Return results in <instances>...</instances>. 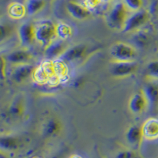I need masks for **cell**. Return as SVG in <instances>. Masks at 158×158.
Here are the masks:
<instances>
[{
  "label": "cell",
  "instance_id": "obj_1",
  "mask_svg": "<svg viewBox=\"0 0 158 158\" xmlns=\"http://www.w3.org/2000/svg\"><path fill=\"white\" fill-rule=\"evenodd\" d=\"M127 17L128 10L123 2H115L107 14L106 22L111 29L122 30Z\"/></svg>",
  "mask_w": 158,
  "mask_h": 158
},
{
  "label": "cell",
  "instance_id": "obj_2",
  "mask_svg": "<svg viewBox=\"0 0 158 158\" xmlns=\"http://www.w3.org/2000/svg\"><path fill=\"white\" fill-rule=\"evenodd\" d=\"M56 37V24L51 20H43L35 25V39L45 48Z\"/></svg>",
  "mask_w": 158,
  "mask_h": 158
},
{
  "label": "cell",
  "instance_id": "obj_3",
  "mask_svg": "<svg viewBox=\"0 0 158 158\" xmlns=\"http://www.w3.org/2000/svg\"><path fill=\"white\" fill-rule=\"evenodd\" d=\"M110 56L113 61L130 62L135 61L137 51L129 44L118 41L114 44L110 48Z\"/></svg>",
  "mask_w": 158,
  "mask_h": 158
},
{
  "label": "cell",
  "instance_id": "obj_4",
  "mask_svg": "<svg viewBox=\"0 0 158 158\" xmlns=\"http://www.w3.org/2000/svg\"><path fill=\"white\" fill-rule=\"evenodd\" d=\"M150 14L146 10L135 11L128 15L122 31L123 32H132L142 28L149 21Z\"/></svg>",
  "mask_w": 158,
  "mask_h": 158
},
{
  "label": "cell",
  "instance_id": "obj_5",
  "mask_svg": "<svg viewBox=\"0 0 158 158\" xmlns=\"http://www.w3.org/2000/svg\"><path fill=\"white\" fill-rule=\"evenodd\" d=\"M138 69V63L135 61H113L110 67V73L115 77H125L134 74Z\"/></svg>",
  "mask_w": 158,
  "mask_h": 158
},
{
  "label": "cell",
  "instance_id": "obj_6",
  "mask_svg": "<svg viewBox=\"0 0 158 158\" xmlns=\"http://www.w3.org/2000/svg\"><path fill=\"white\" fill-rule=\"evenodd\" d=\"M18 39L23 48L29 47L32 44L35 39V25L31 22L22 24L18 30Z\"/></svg>",
  "mask_w": 158,
  "mask_h": 158
},
{
  "label": "cell",
  "instance_id": "obj_7",
  "mask_svg": "<svg viewBox=\"0 0 158 158\" xmlns=\"http://www.w3.org/2000/svg\"><path fill=\"white\" fill-rule=\"evenodd\" d=\"M87 53V47L84 44H77L68 48L60 56L63 62H74L82 59Z\"/></svg>",
  "mask_w": 158,
  "mask_h": 158
},
{
  "label": "cell",
  "instance_id": "obj_8",
  "mask_svg": "<svg viewBox=\"0 0 158 158\" xmlns=\"http://www.w3.org/2000/svg\"><path fill=\"white\" fill-rule=\"evenodd\" d=\"M35 67L32 64L25 63L15 66L13 70L12 78L17 83H22L33 75Z\"/></svg>",
  "mask_w": 158,
  "mask_h": 158
},
{
  "label": "cell",
  "instance_id": "obj_9",
  "mask_svg": "<svg viewBox=\"0 0 158 158\" xmlns=\"http://www.w3.org/2000/svg\"><path fill=\"white\" fill-rule=\"evenodd\" d=\"M32 58V55L29 51L25 49H19V50L13 51L8 53L5 59L6 62L14 66H18V65L29 63Z\"/></svg>",
  "mask_w": 158,
  "mask_h": 158
},
{
  "label": "cell",
  "instance_id": "obj_10",
  "mask_svg": "<svg viewBox=\"0 0 158 158\" xmlns=\"http://www.w3.org/2000/svg\"><path fill=\"white\" fill-rule=\"evenodd\" d=\"M147 107V101L142 92L133 94L130 98L128 108L133 114H142Z\"/></svg>",
  "mask_w": 158,
  "mask_h": 158
},
{
  "label": "cell",
  "instance_id": "obj_11",
  "mask_svg": "<svg viewBox=\"0 0 158 158\" xmlns=\"http://www.w3.org/2000/svg\"><path fill=\"white\" fill-rule=\"evenodd\" d=\"M67 48H68L67 47L65 40L60 39L54 40L45 48V56L49 59L59 58Z\"/></svg>",
  "mask_w": 158,
  "mask_h": 158
},
{
  "label": "cell",
  "instance_id": "obj_12",
  "mask_svg": "<svg viewBox=\"0 0 158 158\" xmlns=\"http://www.w3.org/2000/svg\"><path fill=\"white\" fill-rule=\"evenodd\" d=\"M67 10L69 15L74 19L85 20L90 16V10L84 5L77 3L75 2H69L67 4Z\"/></svg>",
  "mask_w": 158,
  "mask_h": 158
},
{
  "label": "cell",
  "instance_id": "obj_13",
  "mask_svg": "<svg viewBox=\"0 0 158 158\" xmlns=\"http://www.w3.org/2000/svg\"><path fill=\"white\" fill-rule=\"evenodd\" d=\"M143 138L147 140L158 139V118H149L142 126Z\"/></svg>",
  "mask_w": 158,
  "mask_h": 158
},
{
  "label": "cell",
  "instance_id": "obj_14",
  "mask_svg": "<svg viewBox=\"0 0 158 158\" xmlns=\"http://www.w3.org/2000/svg\"><path fill=\"white\" fill-rule=\"evenodd\" d=\"M142 92L147 101L148 107L156 108L158 107V85L149 83L144 85Z\"/></svg>",
  "mask_w": 158,
  "mask_h": 158
},
{
  "label": "cell",
  "instance_id": "obj_15",
  "mask_svg": "<svg viewBox=\"0 0 158 158\" xmlns=\"http://www.w3.org/2000/svg\"><path fill=\"white\" fill-rule=\"evenodd\" d=\"M125 138H126L127 142L131 146H139L143 138L142 127H138L136 125L130 127L127 130Z\"/></svg>",
  "mask_w": 158,
  "mask_h": 158
},
{
  "label": "cell",
  "instance_id": "obj_16",
  "mask_svg": "<svg viewBox=\"0 0 158 158\" xmlns=\"http://www.w3.org/2000/svg\"><path fill=\"white\" fill-rule=\"evenodd\" d=\"M61 123L56 118H52L44 123L42 132L45 138H51L57 135L61 131Z\"/></svg>",
  "mask_w": 158,
  "mask_h": 158
},
{
  "label": "cell",
  "instance_id": "obj_17",
  "mask_svg": "<svg viewBox=\"0 0 158 158\" xmlns=\"http://www.w3.org/2000/svg\"><path fill=\"white\" fill-rule=\"evenodd\" d=\"M8 15L14 19H21L27 15L25 5L15 2L8 6Z\"/></svg>",
  "mask_w": 158,
  "mask_h": 158
},
{
  "label": "cell",
  "instance_id": "obj_18",
  "mask_svg": "<svg viewBox=\"0 0 158 158\" xmlns=\"http://www.w3.org/2000/svg\"><path fill=\"white\" fill-rule=\"evenodd\" d=\"M56 32L58 39L66 40L71 36L72 28L66 22H59L56 24Z\"/></svg>",
  "mask_w": 158,
  "mask_h": 158
},
{
  "label": "cell",
  "instance_id": "obj_19",
  "mask_svg": "<svg viewBox=\"0 0 158 158\" xmlns=\"http://www.w3.org/2000/svg\"><path fill=\"white\" fill-rule=\"evenodd\" d=\"M0 146L4 150H15L19 146V141L15 137L2 136L0 139Z\"/></svg>",
  "mask_w": 158,
  "mask_h": 158
},
{
  "label": "cell",
  "instance_id": "obj_20",
  "mask_svg": "<svg viewBox=\"0 0 158 158\" xmlns=\"http://www.w3.org/2000/svg\"><path fill=\"white\" fill-rule=\"evenodd\" d=\"M44 6L45 0H26L25 7L27 15L29 16L36 15L43 9Z\"/></svg>",
  "mask_w": 158,
  "mask_h": 158
},
{
  "label": "cell",
  "instance_id": "obj_21",
  "mask_svg": "<svg viewBox=\"0 0 158 158\" xmlns=\"http://www.w3.org/2000/svg\"><path fill=\"white\" fill-rule=\"evenodd\" d=\"M146 75L151 80H158V59L152 60L146 66Z\"/></svg>",
  "mask_w": 158,
  "mask_h": 158
},
{
  "label": "cell",
  "instance_id": "obj_22",
  "mask_svg": "<svg viewBox=\"0 0 158 158\" xmlns=\"http://www.w3.org/2000/svg\"><path fill=\"white\" fill-rule=\"evenodd\" d=\"M53 70H54V74L58 76L60 80H62V78L67 74V67L65 66V62L61 59L53 63Z\"/></svg>",
  "mask_w": 158,
  "mask_h": 158
},
{
  "label": "cell",
  "instance_id": "obj_23",
  "mask_svg": "<svg viewBox=\"0 0 158 158\" xmlns=\"http://www.w3.org/2000/svg\"><path fill=\"white\" fill-rule=\"evenodd\" d=\"M23 105L20 101H13L9 108V113L12 117L18 118L23 113Z\"/></svg>",
  "mask_w": 158,
  "mask_h": 158
},
{
  "label": "cell",
  "instance_id": "obj_24",
  "mask_svg": "<svg viewBox=\"0 0 158 158\" xmlns=\"http://www.w3.org/2000/svg\"><path fill=\"white\" fill-rule=\"evenodd\" d=\"M133 42L138 48H144L149 43V36L146 33L138 32L133 37Z\"/></svg>",
  "mask_w": 158,
  "mask_h": 158
},
{
  "label": "cell",
  "instance_id": "obj_25",
  "mask_svg": "<svg viewBox=\"0 0 158 158\" xmlns=\"http://www.w3.org/2000/svg\"><path fill=\"white\" fill-rule=\"evenodd\" d=\"M123 2L124 5L126 6L128 10L133 11V12L140 10L143 4L142 0H123Z\"/></svg>",
  "mask_w": 158,
  "mask_h": 158
},
{
  "label": "cell",
  "instance_id": "obj_26",
  "mask_svg": "<svg viewBox=\"0 0 158 158\" xmlns=\"http://www.w3.org/2000/svg\"><path fill=\"white\" fill-rule=\"evenodd\" d=\"M12 31L13 29L10 25H9L8 24H6V25L1 24V26H0V40H1V41H2L6 38L9 37L12 33Z\"/></svg>",
  "mask_w": 158,
  "mask_h": 158
},
{
  "label": "cell",
  "instance_id": "obj_27",
  "mask_svg": "<svg viewBox=\"0 0 158 158\" xmlns=\"http://www.w3.org/2000/svg\"><path fill=\"white\" fill-rule=\"evenodd\" d=\"M101 2H102L101 0H84V6L89 10H91L97 7Z\"/></svg>",
  "mask_w": 158,
  "mask_h": 158
},
{
  "label": "cell",
  "instance_id": "obj_28",
  "mask_svg": "<svg viewBox=\"0 0 158 158\" xmlns=\"http://www.w3.org/2000/svg\"><path fill=\"white\" fill-rule=\"evenodd\" d=\"M115 158H135V153L131 150H123L116 155Z\"/></svg>",
  "mask_w": 158,
  "mask_h": 158
},
{
  "label": "cell",
  "instance_id": "obj_29",
  "mask_svg": "<svg viewBox=\"0 0 158 158\" xmlns=\"http://www.w3.org/2000/svg\"><path fill=\"white\" fill-rule=\"evenodd\" d=\"M158 9V0H152L149 4V13L150 14V15H154L155 13L157 11Z\"/></svg>",
  "mask_w": 158,
  "mask_h": 158
},
{
  "label": "cell",
  "instance_id": "obj_30",
  "mask_svg": "<svg viewBox=\"0 0 158 158\" xmlns=\"http://www.w3.org/2000/svg\"><path fill=\"white\" fill-rule=\"evenodd\" d=\"M84 82V80H83L82 77H78V78L75 79V81L74 82V86L76 88H78V87L81 86Z\"/></svg>",
  "mask_w": 158,
  "mask_h": 158
},
{
  "label": "cell",
  "instance_id": "obj_31",
  "mask_svg": "<svg viewBox=\"0 0 158 158\" xmlns=\"http://www.w3.org/2000/svg\"><path fill=\"white\" fill-rule=\"evenodd\" d=\"M70 158H82V157H81V156H78V155H74V156H71Z\"/></svg>",
  "mask_w": 158,
  "mask_h": 158
},
{
  "label": "cell",
  "instance_id": "obj_32",
  "mask_svg": "<svg viewBox=\"0 0 158 158\" xmlns=\"http://www.w3.org/2000/svg\"><path fill=\"white\" fill-rule=\"evenodd\" d=\"M110 1H111V0H101L102 2H109Z\"/></svg>",
  "mask_w": 158,
  "mask_h": 158
}]
</instances>
